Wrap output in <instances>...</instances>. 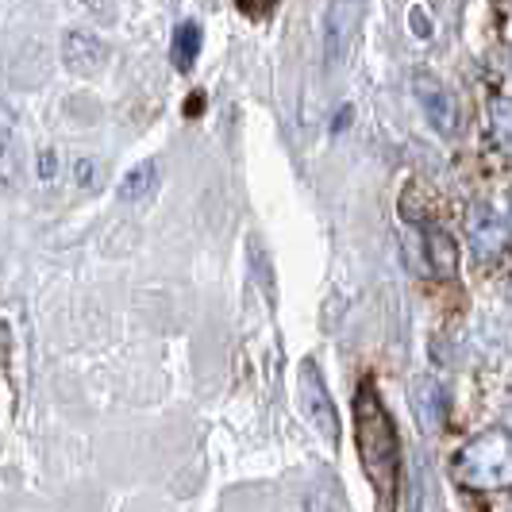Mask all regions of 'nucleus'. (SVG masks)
<instances>
[{"label": "nucleus", "instance_id": "1", "mask_svg": "<svg viewBox=\"0 0 512 512\" xmlns=\"http://www.w3.org/2000/svg\"><path fill=\"white\" fill-rule=\"evenodd\" d=\"M355 447L359 462L374 486L378 512H397V486H401V443L393 416L385 409L382 393L374 382H362L355 389Z\"/></svg>", "mask_w": 512, "mask_h": 512}, {"label": "nucleus", "instance_id": "2", "mask_svg": "<svg viewBox=\"0 0 512 512\" xmlns=\"http://www.w3.org/2000/svg\"><path fill=\"white\" fill-rule=\"evenodd\" d=\"M455 478L470 489H509L512 486V436L493 428L470 439L455 459Z\"/></svg>", "mask_w": 512, "mask_h": 512}, {"label": "nucleus", "instance_id": "3", "mask_svg": "<svg viewBox=\"0 0 512 512\" xmlns=\"http://www.w3.org/2000/svg\"><path fill=\"white\" fill-rule=\"evenodd\" d=\"M362 16H366V0H332L324 12V66L335 70L347 62V54L359 39Z\"/></svg>", "mask_w": 512, "mask_h": 512}, {"label": "nucleus", "instance_id": "4", "mask_svg": "<svg viewBox=\"0 0 512 512\" xmlns=\"http://www.w3.org/2000/svg\"><path fill=\"white\" fill-rule=\"evenodd\" d=\"M301 405H305L312 428L335 447V443H339V416H335V405H332V397H328L324 374H320V366L312 359L301 362Z\"/></svg>", "mask_w": 512, "mask_h": 512}, {"label": "nucleus", "instance_id": "5", "mask_svg": "<svg viewBox=\"0 0 512 512\" xmlns=\"http://www.w3.org/2000/svg\"><path fill=\"white\" fill-rule=\"evenodd\" d=\"M466 235H470L474 258H482V262H493L509 243V228H505V220L497 216L493 205H474L466 212Z\"/></svg>", "mask_w": 512, "mask_h": 512}, {"label": "nucleus", "instance_id": "6", "mask_svg": "<svg viewBox=\"0 0 512 512\" xmlns=\"http://www.w3.org/2000/svg\"><path fill=\"white\" fill-rule=\"evenodd\" d=\"M412 93H416V104L424 112V120L439 131V135H451L459 116H455V97L447 93V85L439 81L436 74H416L412 77Z\"/></svg>", "mask_w": 512, "mask_h": 512}, {"label": "nucleus", "instance_id": "7", "mask_svg": "<svg viewBox=\"0 0 512 512\" xmlns=\"http://www.w3.org/2000/svg\"><path fill=\"white\" fill-rule=\"evenodd\" d=\"M62 66L74 77H93L108 66V47L89 31H66L62 35Z\"/></svg>", "mask_w": 512, "mask_h": 512}, {"label": "nucleus", "instance_id": "8", "mask_svg": "<svg viewBox=\"0 0 512 512\" xmlns=\"http://www.w3.org/2000/svg\"><path fill=\"white\" fill-rule=\"evenodd\" d=\"M409 405L424 432H439V420H443L447 401H443V389H439L436 378H416L409 389Z\"/></svg>", "mask_w": 512, "mask_h": 512}, {"label": "nucleus", "instance_id": "9", "mask_svg": "<svg viewBox=\"0 0 512 512\" xmlns=\"http://www.w3.org/2000/svg\"><path fill=\"white\" fill-rule=\"evenodd\" d=\"M201 47H205V27L197 20H181L174 27V39H170V62L178 74H193L197 58H201Z\"/></svg>", "mask_w": 512, "mask_h": 512}, {"label": "nucleus", "instance_id": "10", "mask_svg": "<svg viewBox=\"0 0 512 512\" xmlns=\"http://www.w3.org/2000/svg\"><path fill=\"white\" fill-rule=\"evenodd\" d=\"M158 181H162V166L147 158V162H139V166H131L128 174L120 178L116 185V197L124 201V205H139V201H147L154 189H158Z\"/></svg>", "mask_w": 512, "mask_h": 512}, {"label": "nucleus", "instance_id": "11", "mask_svg": "<svg viewBox=\"0 0 512 512\" xmlns=\"http://www.w3.org/2000/svg\"><path fill=\"white\" fill-rule=\"evenodd\" d=\"M24 181V143L16 131L0 139V189H20Z\"/></svg>", "mask_w": 512, "mask_h": 512}, {"label": "nucleus", "instance_id": "12", "mask_svg": "<svg viewBox=\"0 0 512 512\" xmlns=\"http://www.w3.org/2000/svg\"><path fill=\"white\" fill-rule=\"evenodd\" d=\"M424 251H428V266L436 270L439 278H451V274H455L459 255H455L451 235H443L439 228H428V235H424Z\"/></svg>", "mask_w": 512, "mask_h": 512}, {"label": "nucleus", "instance_id": "13", "mask_svg": "<svg viewBox=\"0 0 512 512\" xmlns=\"http://www.w3.org/2000/svg\"><path fill=\"white\" fill-rule=\"evenodd\" d=\"M489 128H493V139L512 151V101L509 97H493L489 101Z\"/></svg>", "mask_w": 512, "mask_h": 512}, {"label": "nucleus", "instance_id": "14", "mask_svg": "<svg viewBox=\"0 0 512 512\" xmlns=\"http://www.w3.org/2000/svg\"><path fill=\"white\" fill-rule=\"evenodd\" d=\"M70 174H74V185L81 189V193H97V189L104 185V166L97 162V158H89V154L74 158Z\"/></svg>", "mask_w": 512, "mask_h": 512}, {"label": "nucleus", "instance_id": "15", "mask_svg": "<svg viewBox=\"0 0 512 512\" xmlns=\"http://www.w3.org/2000/svg\"><path fill=\"white\" fill-rule=\"evenodd\" d=\"M35 178L43 181V185H51L58 178V151L54 147H43L39 158H35Z\"/></svg>", "mask_w": 512, "mask_h": 512}, {"label": "nucleus", "instance_id": "16", "mask_svg": "<svg viewBox=\"0 0 512 512\" xmlns=\"http://www.w3.org/2000/svg\"><path fill=\"white\" fill-rule=\"evenodd\" d=\"M335 509V497L328 489H312L305 497V512H332Z\"/></svg>", "mask_w": 512, "mask_h": 512}, {"label": "nucleus", "instance_id": "17", "mask_svg": "<svg viewBox=\"0 0 512 512\" xmlns=\"http://www.w3.org/2000/svg\"><path fill=\"white\" fill-rule=\"evenodd\" d=\"M81 4H85V12L97 16L101 24H112V20H116V4H112V0H81Z\"/></svg>", "mask_w": 512, "mask_h": 512}, {"label": "nucleus", "instance_id": "18", "mask_svg": "<svg viewBox=\"0 0 512 512\" xmlns=\"http://www.w3.org/2000/svg\"><path fill=\"white\" fill-rule=\"evenodd\" d=\"M235 4H239V12H243V16L262 20V16H270V12H274V4H278V0H235Z\"/></svg>", "mask_w": 512, "mask_h": 512}, {"label": "nucleus", "instance_id": "19", "mask_svg": "<svg viewBox=\"0 0 512 512\" xmlns=\"http://www.w3.org/2000/svg\"><path fill=\"white\" fill-rule=\"evenodd\" d=\"M409 27H412V35H420V39H428V35H432V20H428V12H424L420 4L409 12Z\"/></svg>", "mask_w": 512, "mask_h": 512}, {"label": "nucleus", "instance_id": "20", "mask_svg": "<svg viewBox=\"0 0 512 512\" xmlns=\"http://www.w3.org/2000/svg\"><path fill=\"white\" fill-rule=\"evenodd\" d=\"M205 93H201V89H197V93H189V97H185V104H181V112H185V116H189V120H197V116H201V112H205Z\"/></svg>", "mask_w": 512, "mask_h": 512}]
</instances>
